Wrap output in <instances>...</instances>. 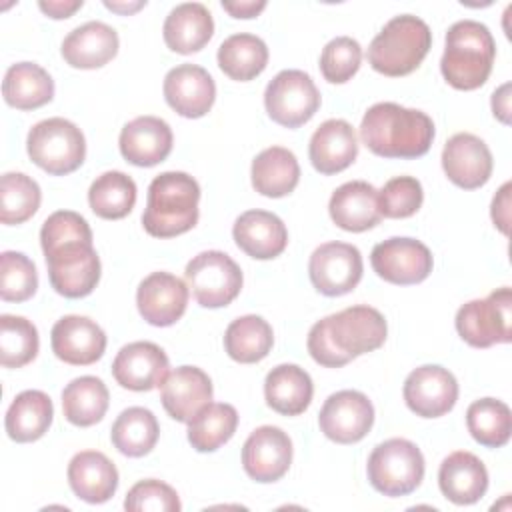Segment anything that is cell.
Here are the masks:
<instances>
[{"mask_svg": "<svg viewBox=\"0 0 512 512\" xmlns=\"http://www.w3.org/2000/svg\"><path fill=\"white\" fill-rule=\"evenodd\" d=\"M88 204L96 216L120 220L128 216L136 204V182L120 170H108L90 184Z\"/></svg>", "mask_w": 512, "mask_h": 512, "instance_id": "cell-40", "label": "cell"}, {"mask_svg": "<svg viewBox=\"0 0 512 512\" xmlns=\"http://www.w3.org/2000/svg\"><path fill=\"white\" fill-rule=\"evenodd\" d=\"M360 138L376 156L412 160L430 150L434 122L422 110L404 108L396 102H378L366 110Z\"/></svg>", "mask_w": 512, "mask_h": 512, "instance_id": "cell-3", "label": "cell"}, {"mask_svg": "<svg viewBox=\"0 0 512 512\" xmlns=\"http://www.w3.org/2000/svg\"><path fill=\"white\" fill-rule=\"evenodd\" d=\"M212 392V380L202 368L178 366L162 382L160 400L170 418L188 424L212 400Z\"/></svg>", "mask_w": 512, "mask_h": 512, "instance_id": "cell-23", "label": "cell"}, {"mask_svg": "<svg viewBox=\"0 0 512 512\" xmlns=\"http://www.w3.org/2000/svg\"><path fill=\"white\" fill-rule=\"evenodd\" d=\"M308 156L312 166L324 176L346 170L358 156V140L352 124L342 118L322 122L310 138Z\"/></svg>", "mask_w": 512, "mask_h": 512, "instance_id": "cell-24", "label": "cell"}, {"mask_svg": "<svg viewBox=\"0 0 512 512\" xmlns=\"http://www.w3.org/2000/svg\"><path fill=\"white\" fill-rule=\"evenodd\" d=\"M104 6L108 8V10H112V12H118V14H132V12H136V10H140L142 6H146V2H104Z\"/></svg>", "mask_w": 512, "mask_h": 512, "instance_id": "cell-52", "label": "cell"}, {"mask_svg": "<svg viewBox=\"0 0 512 512\" xmlns=\"http://www.w3.org/2000/svg\"><path fill=\"white\" fill-rule=\"evenodd\" d=\"M82 0H48V2H38V8L46 14V16H50V18H54V20H62V18H70L78 8H82Z\"/></svg>", "mask_w": 512, "mask_h": 512, "instance_id": "cell-49", "label": "cell"}, {"mask_svg": "<svg viewBox=\"0 0 512 512\" xmlns=\"http://www.w3.org/2000/svg\"><path fill=\"white\" fill-rule=\"evenodd\" d=\"M222 8L232 16V18H254L258 16L264 8V0H238V2H222Z\"/></svg>", "mask_w": 512, "mask_h": 512, "instance_id": "cell-50", "label": "cell"}, {"mask_svg": "<svg viewBox=\"0 0 512 512\" xmlns=\"http://www.w3.org/2000/svg\"><path fill=\"white\" fill-rule=\"evenodd\" d=\"M250 176L258 194L282 198L298 186L300 166L294 152L282 146H270L252 160Z\"/></svg>", "mask_w": 512, "mask_h": 512, "instance_id": "cell-33", "label": "cell"}, {"mask_svg": "<svg viewBox=\"0 0 512 512\" xmlns=\"http://www.w3.org/2000/svg\"><path fill=\"white\" fill-rule=\"evenodd\" d=\"M40 340L36 326L24 316H0V364L4 368H22L38 354Z\"/></svg>", "mask_w": 512, "mask_h": 512, "instance_id": "cell-43", "label": "cell"}, {"mask_svg": "<svg viewBox=\"0 0 512 512\" xmlns=\"http://www.w3.org/2000/svg\"><path fill=\"white\" fill-rule=\"evenodd\" d=\"M124 508L130 512L154 510V512H178L182 508L180 498L172 486L162 480H140L136 482L124 500Z\"/></svg>", "mask_w": 512, "mask_h": 512, "instance_id": "cell-47", "label": "cell"}, {"mask_svg": "<svg viewBox=\"0 0 512 512\" xmlns=\"http://www.w3.org/2000/svg\"><path fill=\"white\" fill-rule=\"evenodd\" d=\"M160 436V426L156 416L142 406H132L120 412L114 420L110 438L114 448L130 458H140L152 452Z\"/></svg>", "mask_w": 512, "mask_h": 512, "instance_id": "cell-38", "label": "cell"}, {"mask_svg": "<svg viewBox=\"0 0 512 512\" xmlns=\"http://www.w3.org/2000/svg\"><path fill=\"white\" fill-rule=\"evenodd\" d=\"M292 464V440L278 426L256 428L242 446L244 472L262 484L280 480Z\"/></svg>", "mask_w": 512, "mask_h": 512, "instance_id": "cell-16", "label": "cell"}, {"mask_svg": "<svg viewBox=\"0 0 512 512\" xmlns=\"http://www.w3.org/2000/svg\"><path fill=\"white\" fill-rule=\"evenodd\" d=\"M432 46L430 26L412 14L394 16L368 46V64L390 78L414 72Z\"/></svg>", "mask_w": 512, "mask_h": 512, "instance_id": "cell-6", "label": "cell"}, {"mask_svg": "<svg viewBox=\"0 0 512 512\" xmlns=\"http://www.w3.org/2000/svg\"><path fill=\"white\" fill-rule=\"evenodd\" d=\"M388 334L384 316L366 304L344 308L318 320L308 332V352L326 368H340L350 360L378 350Z\"/></svg>", "mask_w": 512, "mask_h": 512, "instance_id": "cell-2", "label": "cell"}, {"mask_svg": "<svg viewBox=\"0 0 512 512\" xmlns=\"http://www.w3.org/2000/svg\"><path fill=\"white\" fill-rule=\"evenodd\" d=\"M268 64V46L254 34H232L218 48L220 70L238 82H248L264 72Z\"/></svg>", "mask_w": 512, "mask_h": 512, "instance_id": "cell-37", "label": "cell"}, {"mask_svg": "<svg viewBox=\"0 0 512 512\" xmlns=\"http://www.w3.org/2000/svg\"><path fill=\"white\" fill-rule=\"evenodd\" d=\"M54 418V406L46 392L42 390H24L20 392L4 418L8 436L14 442L26 444L42 438Z\"/></svg>", "mask_w": 512, "mask_h": 512, "instance_id": "cell-32", "label": "cell"}, {"mask_svg": "<svg viewBox=\"0 0 512 512\" xmlns=\"http://www.w3.org/2000/svg\"><path fill=\"white\" fill-rule=\"evenodd\" d=\"M50 344L58 360L72 366H90L102 358L106 334L94 320L68 314L52 326Z\"/></svg>", "mask_w": 512, "mask_h": 512, "instance_id": "cell-20", "label": "cell"}, {"mask_svg": "<svg viewBox=\"0 0 512 512\" xmlns=\"http://www.w3.org/2000/svg\"><path fill=\"white\" fill-rule=\"evenodd\" d=\"M264 106L276 124L298 128L320 108V92L310 74L302 70H282L268 82Z\"/></svg>", "mask_w": 512, "mask_h": 512, "instance_id": "cell-11", "label": "cell"}, {"mask_svg": "<svg viewBox=\"0 0 512 512\" xmlns=\"http://www.w3.org/2000/svg\"><path fill=\"white\" fill-rule=\"evenodd\" d=\"M238 426V412L232 404L208 402L188 420V442L198 452H214L226 444Z\"/></svg>", "mask_w": 512, "mask_h": 512, "instance_id": "cell-39", "label": "cell"}, {"mask_svg": "<svg viewBox=\"0 0 512 512\" xmlns=\"http://www.w3.org/2000/svg\"><path fill=\"white\" fill-rule=\"evenodd\" d=\"M168 368V356L158 344L138 340L120 348L112 362V376L126 390L148 392L162 386Z\"/></svg>", "mask_w": 512, "mask_h": 512, "instance_id": "cell-18", "label": "cell"}, {"mask_svg": "<svg viewBox=\"0 0 512 512\" xmlns=\"http://www.w3.org/2000/svg\"><path fill=\"white\" fill-rule=\"evenodd\" d=\"M442 168L452 184L464 190H476L490 180L494 162L482 138L470 132H458L444 144Z\"/></svg>", "mask_w": 512, "mask_h": 512, "instance_id": "cell-17", "label": "cell"}, {"mask_svg": "<svg viewBox=\"0 0 512 512\" xmlns=\"http://www.w3.org/2000/svg\"><path fill=\"white\" fill-rule=\"evenodd\" d=\"M118 34L112 26L92 20L74 28L62 42V58L68 66L94 70L118 54Z\"/></svg>", "mask_w": 512, "mask_h": 512, "instance_id": "cell-28", "label": "cell"}, {"mask_svg": "<svg viewBox=\"0 0 512 512\" xmlns=\"http://www.w3.org/2000/svg\"><path fill=\"white\" fill-rule=\"evenodd\" d=\"M186 284L196 302L204 308L228 306L242 290L240 266L220 250H206L196 254L184 270Z\"/></svg>", "mask_w": 512, "mask_h": 512, "instance_id": "cell-10", "label": "cell"}, {"mask_svg": "<svg viewBox=\"0 0 512 512\" xmlns=\"http://www.w3.org/2000/svg\"><path fill=\"white\" fill-rule=\"evenodd\" d=\"M314 396L310 374L296 364H278L266 374L264 398L266 404L284 416L302 414Z\"/></svg>", "mask_w": 512, "mask_h": 512, "instance_id": "cell-31", "label": "cell"}, {"mask_svg": "<svg viewBox=\"0 0 512 512\" xmlns=\"http://www.w3.org/2000/svg\"><path fill=\"white\" fill-rule=\"evenodd\" d=\"M38 274L34 262L14 250L0 254V296L4 302H24L34 296Z\"/></svg>", "mask_w": 512, "mask_h": 512, "instance_id": "cell-44", "label": "cell"}, {"mask_svg": "<svg viewBox=\"0 0 512 512\" xmlns=\"http://www.w3.org/2000/svg\"><path fill=\"white\" fill-rule=\"evenodd\" d=\"M362 46L350 36L330 40L320 54V72L332 84L348 82L360 68Z\"/></svg>", "mask_w": 512, "mask_h": 512, "instance_id": "cell-45", "label": "cell"}, {"mask_svg": "<svg viewBox=\"0 0 512 512\" xmlns=\"http://www.w3.org/2000/svg\"><path fill=\"white\" fill-rule=\"evenodd\" d=\"M68 484L80 500L102 504L110 500L118 488V470L106 454L84 450L74 454L68 464Z\"/></svg>", "mask_w": 512, "mask_h": 512, "instance_id": "cell-29", "label": "cell"}, {"mask_svg": "<svg viewBox=\"0 0 512 512\" xmlns=\"http://www.w3.org/2000/svg\"><path fill=\"white\" fill-rule=\"evenodd\" d=\"M274 344L272 326L256 314L232 320L224 332L226 354L240 364H254L268 356Z\"/></svg>", "mask_w": 512, "mask_h": 512, "instance_id": "cell-35", "label": "cell"}, {"mask_svg": "<svg viewBox=\"0 0 512 512\" xmlns=\"http://www.w3.org/2000/svg\"><path fill=\"white\" fill-rule=\"evenodd\" d=\"M362 254L346 242L320 244L308 262L312 286L324 296H342L352 292L362 280Z\"/></svg>", "mask_w": 512, "mask_h": 512, "instance_id": "cell-12", "label": "cell"}, {"mask_svg": "<svg viewBox=\"0 0 512 512\" xmlns=\"http://www.w3.org/2000/svg\"><path fill=\"white\" fill-rule=\"evenodd\" d=\"M512 292L502 286L486 298L462 304L456 312V330L460 338L474 348L508 344L512 340Z\"/></svg>", "mask_w": 512, "mask_h": 512, "instance_id": "cell-9", "label": "cell"}, {"mask_svg": "<svg viewBox=\"0 0 512 512\" xmlns=\"http://www.w3.org/2000/svg\"><path fill=\"white\" fill-rule=\"evenodd\" d=\"M466 426L478 444L486 448H500L510 440L512 414L506 402L480 398L468 406Z\"/></svg>", "mask_w": 512, "mask_h": 512, "instance_id": "cell-41", "label": "cell"}, {"mask_svg": "<svg viewBox=\"0 0 512 512\" xmlns=\"http://www.w3.org/2000/svg\"><path fill=\"white\" fill-rule=\"evenodd\" d=\"M42 192L34 178L22 172H6L0 180V220L6 226L22 224L40 208Z\"/></svg>", "mask_w": 512, "mask_h": 512, "instance_id": "cell-42", "label": "cell"}, {"mask_svg": "<svg viewBox=\"0 0 512 512\" xmlns=\"http://www.w3.org/2000/svg\"><path fill=\"white\" fill-rule=\"evenodd\" d=\"M496 58V42L486 24L476 20H458L446 32L440 72L456 90L480 88Z\"/></svg>", "mask_w": 512, "mask_h": 512, "instance_id": "cell-5", "label": "cell"}, {"mask_svg": "<svg viewBox=\"0 0 512 512\" xmlns=\"http://www.w3.org/2000/svg\"><path fill=\"white\" fill-rule=\"evenodd\" d=\"M328 212L332 222L346 232L370 230L382 220L378 190L364 180L346 182L332 192Z\"/></svg>", "mask_w": 512, "mask_h": 512, "instance_id": "cell-26", "label": "cell"}, {"mask_svg": "<svg viewBox=\"0 0 512 512\" xmlns=\"http://www.w3.org/2000/svg\"><path fill=\"white\" fill-rule=\"evenodd\" d=\"M236 246L256 260H272L286 250L288 230L284 222L268 210L242 212L232 228Z\"/></svg>", "mask_w": 512, "mask_h": 512, "instance_id": "cell-25", "label": "cell"}, {"mask_svg": "<svg viewBox=\"0 0 512 512\" xmlns=\"http://www.w3.org/2000/svg\"><path fill=\"white\" fill-rule=\"evenodd\" d=\"M438 486L450 502L458 506L474 504L488 490V470L476 454L458 450L442 460Z\"/></svg>", "mask_w": 512, "mask_h": 512, "instance_id": "cell-27", "label": "cell"}, {"mask_svg": "<svg viewBox=\"0 0 512 512\" xmlns=\"http://www.w3.org/2000/svg\"><path fill=\"white\" fill-rule=\"evenodd\" d=\"M140 316L152 326H172L188 306V286L170 272L148 274L136 290Z\"/></svg>", "mask_w": 512, "mask_h": 512, "instance_id": "cell-19", "label": "cell"}, {"mask_svg": "<svg viewBox=\"0 0 512 512\" xmlns=\"http://www.w3.org/2000/svg\"><path fill=\"white\" fill-rule=\"evenodd\" d=\"M424 190L414 176H396L378 190L380 214L386 218H410L422 206Z\"/></svg>", "mask_w": 512, "mask_h": 512, "instance_id": "cell-46", "label": "cell"}, {"mask_svg": "<svg viewBox=\"0 0 512 512\" xmlns=\"http://www.w3.org/2000/svg\"><path fill=\"white\" fill-rule=\"evenodd\" d=\"M26 150L38 168L52 176H64L82 166L86 140L74 122L54 116L30 128Z\"/></svg>", "mask_w": 512, "mask_h": 512, "instance_id": "cell-7", "label": "cell"}, {"mask_svg": "<svg viewBox=\"0 0 512 512\" xmlns=\"http://www.w3.org/2000/svg\"><path fill=\"white\" fill-rule=\"evenodd\" d=\"M172 128L158 116H138L120 132V152L126 162L142 168L156 166L172 152Z\"/></svg>", "mask_w": 512, "mask_h": 512, "instance_id": "cell-22", "label": "cell"}, {"mask_svg": "<svg viewBox=\"0 0 512 512\" xmlns=\"http://www.w3.org/2000/svg\"><path fill=\"white\" fill-rule=\"evenodd\" d=\"M368 480L384 496H406L414 492L424 478V456L420 448L406 438H390L378 444L368 456Z\"/></svg>", "mask_w": 512, "mask_h": 512, "instance_id": "cell-8", "label": "cell"}, {"mask_svg": "<svg viewBox=\"0 0 512 512\" xmlns=\"http://www.w3.org/2000/svg\"><path fill=\"white\" fill-rule=\"evenodd\" d=\"M164 98L176 114L202 118L216 100V84L202 66L180 64L164 78Z\"/></svg>", "mask_w": 512, "mask_h": 512, "instance_id": "cell-21", "label": "cell"}, {"mask_svg": "<svg viewBox=\"0 0 512 512\" xmlns=\"http://www.w3.org/2000/svg\"><path fill=\"white\" fill-rule=\"evenodd\" d=\"M406 406L420 418H440L458 400L454 374L438 364H424L412 370L402 388Z\"/></svg>", "mask_w": 512, "mask_h": 512, "instance_id": "cell-15", "label": "cell"}, {"mask_svg": "<svg viewBox=\"0 0 512 512\" xmlns=\"http://www.w3.org/2000/svg\"><path fill=\"white\" fill-rule=\"evenodd\" d=\"M510 84H502L498 90L492 94V112L502 124H510Z\"/></svg>", "mask_w": 512, "mask_h": 512, "instance_id": "cell-51", "label": "cell"}, {"mask_svg": "<svg viewBox=\"0 0 512 512\" xmlns=\"http://www.w3.org/2000/svg\"><path fill=\"white\" fill-rule=\"evenodd\" d=\"M370 264L382 280L410 286L430 276L434 260L428 246L420 240L394 236L372 248Z\"/></svg>", "mask_w": 512, "mask_h": 512, "instance_id": "cell-13", "label": "cell"}, {"mask_svg": "<svg viewBox=\"0 0 512 512\" xmlns=\"http://www.w3.org/2000/svg\"><path fill=\"white\" fill-rule=\"evenodd\" d=\"M110 394L106 384L96 376L74 378L62 390L64 418L80 428L100 422L108 410Z\"/></svg>", "mask_w": 512, "mask_h": 512, "instance_id": "cell-36", "label": "cell"}, {"mask_svg": "<svg viewBox=\"0 0 512 512\" xmlns=\"http://www.w3.org/2000/svg\"><path fill=\"white\" fill-rule=\"evenodd\" d=\"M2 96L16 110H36L54 98V80L42 66L18 62L4 74Z\"/></svg>", "mask_w": 512, "mask_h": 512, "instance_id": "cell-34", "label": "cell"}, {"mask_svg": "<svg viewBox=\"0 0 512 512\" xmlns=\"http://www.w3.org/2000/svg\"><path fill=\"white\" fill-rule=\"evenodd\" d=\"M320 430L336 444L360 442L374 424V406L358 390H340L326 398L318 414Z\"/></svg>", "mask_w": 512, "mask_h": 512, "instance_id": "cell-14", "label": "cell"}, {"mask_svg": "<svg viewBox=\"0 0 512 512\" xmlns=\"http://www.w3.org/2000/svg\"><path fill=\"white\" fill-rule=\"evenodd\" d=\"M212 34V14L200 2L178 4L170 10L162 26L164 42L176 54H192L202 50L210 42Z\"/></svg>", "mask_w": 512, "mask_h": 512, "instance_id": "cell-30", "label": "cell"}, {"mask_svg": "<svg viewBox=\"0 0 512 512\" xmlns=\"http://www.w3.org/2000/svg\"><path fill=\"white\" fill-rule=\"evenodd\" d=\"M510 188H512L510 182L502 184V188L496 192V196L492 200V208H490L492 222L502 234H508V224H510Z\"/></svg>", "mask_w": 512, "mask_h": 512, "instance_id": "cell-48", "label": "cell"}, {"mask_svg": "<svg viewBox=\"0 0 512 512\" xmlns=\"http://www.w3.org/2000/svg\"><path fill=\"white\" fill-rule=\"evenodd\" d=\"M52 288L64 298L92 294L100 280V258L88 222L72 210L52 212L40 230Z\"/></svg>", "mask_w": 512, "mask_h": 512, "instance_id": "cell-1", "label": "cell"}, {"mask_svg": "<svg viewBox=\"0 0 512 512\" xmlns=\"http://www.w3.org/2000/svg\"><path fill=\"white\" fill-rule=\"evenodd\" d=\"M200 186L186 172H162L148 186L142 214L144 230L154 238H174L198 222Z\"/></svg>", "mask_w": 512, "mask_h": 512, "instance_id": "cell-4", "label": "cell"}]
</instances>
